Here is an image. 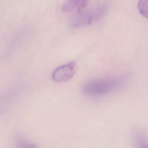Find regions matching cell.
I'll list each match as a JSON object with an SVG mask.
<instances>
[{"label": "cell", "instance_id": "cell-1", "mask_svg": "<svg viewBox=\"0 0 148 148\" xmlns=\"http://www.w3.org/2000/svg\"><path fill=\"white\" fill-rule=\"evenodd\" d=\"M124 83V79L122 77L92 79L84 85L82 92L89 97L105 96L119 90Z\"/></svg>", "mask_w": 148, "mask_h": 148}, {"label": "cell", "instance_id": "cell-2", "mask_svg": "<svg viewBox=\"0 0 148 148\" xmlns=\"http://www.w3.org/2000/svg\"><path fill=\"white\" fill-rule=\"evenodd\" d=\"M109 6L107 2H102L86 11L78 13L72 19L70 25L72 27H78L91 25L105 15Z\"/></svg>", "mask_w": 148, "mask_h": 148}, {"label": "cell", "instance_id": "cell-3", "mask_svg": "<svg viewBox=\"0 0 148 148\" xmlns=\"http://www.w3.org/2000/svg\"><path fill=\"white\" fill-rule=\"evenodd\" d=\"M77 70L75 62H71L61 66L53 71V80L57 82H65L70 80L74 76Z\"/></svg>", "mask_w": 148, "mask_h": 148}, {"label": "cell", "instance_id": "cell-4", "mask_svg": "<svg viewBox=\"0 0 148 148\" xmlns=\"http://www.w3.org/2000/svg\"><path fill=\"white\" fill-rule=\"evenodd\" d=\"M89 0H67L64 3L62 11L64 12H71L77 9L78 12L80 13L84 9Z\"/></svg>", "mask_w": 148, "mask_h": 148}, {"label": "cell", "instance_id": "cell-5", "mask_svg": "<svg viewBox=\"0 0 148 148\" xmlns=\"http://www.w3.org/2000/svg\"><path fill=\"white\" fill-rule=\"evenodd\" d=\"M132 138L135 145L139 148L147 147L148 138L146 134L140 130L134 131L132 134Z\"/></svg>", "mask_w": 148, "mask_h": 148}, {"label": "cell", "instance_id": "cell-6", "mask_svg": "<svg viewBox=\"0 0 148 148\" xmlns=\"http://www.w3.org/2000/svg\"><path fill=\"white\" fill-rule=\"evenodd\" d=\"M138 9L140 13L146 18H148V0H139Z\"/></svg>", "mask_w": 148, "mask_h": 148}]
</instances>
